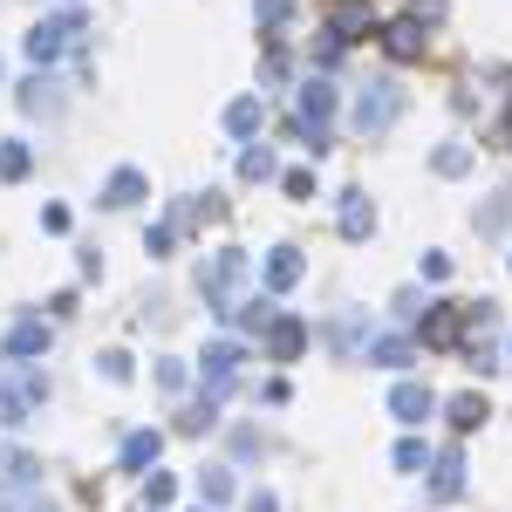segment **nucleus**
<instances>
[{"instance_id": "obj_27", "label": "nucleus", "mask_w": 512, "mask_h": 512, "mask_svg": "<svg viewBox=\"0 0 512 512\" xmlns=\"http://www.w3.org/2000/svg\"><path fill=\"white\" fill-rule=\"evenodd\" d=\"M171 239H178V226H171V219H164V226H151V239H144V246H151V260H164V253H171Z\"/></svg>"}, {"instance_id": "obj_31", "label": "nucleus", "mask_w": 512, "mask_h": 512, "mask_svg": "<svg viewBox=\"0 0 512 512\" xmlns=\"http://www.w3.org/2000/svg\"><path fill=\"white\" fill-rule=\"evenodd\" d=\"M0 512H48V499H35V492H21V499H0Z\"/></svg>"}, {"instance_id": "obj_14", "label": "nucleus", "mask_w": 512, "mask_h": 512, "mask_svg": "<svg viewBox=\"0 0 512 512\" xmlns=\"http://www.w3.org/2000/svg\"><path fill=\"white\" fill-rule=\"evenodd\" d=\"M35 458H28V451H0V485H7V492H35Z\"/></svg>"}, {"instance_id": "obj_28", "label": "nucleus", "mask_w": 512, "mask_h": 512, "mask_svg": "<svg viewBox=\"0 0 512 512\" xmlns=\"http://www.w3.org/2000/svg\"><path fill=\"white\" fill-rule=\"evenodd\" d=\"M287 7H294V0H260L253 14H260V28H280V21H287Z\"/></svg>"}, {"instance_id": "obj_19", "label": "nucleus", "mask_w": 512, "mask_h": 512, "mask_svg": "<svg viewBox=\"0 0 512 512\" xmlns=\"http://www.w3.org/2000/svg\"><path fill=\"white\" fill-rule=\"evenodd\" d=\"M369 362H383V369H410V342H403V335H376V342H369Z\"/></svg>"}, {"instance_id": "obj_20", "label": "nucleus", "mask_w": 512, "mask_h": 512, "mask_svg": "<svg viewBox=\"0 0 512 512\" xmlns=\"http://www.w3.org/2000/svg\"><path fill=\"white\" fill-rule=\"evenodd\" d=\"M198 499H205V506H226V499H233V472H226V465L198 472Z\"/></svg>"}, {"instance_id": "obj_6", "label": "nucleus", "mask_w": 512, "mask_h": 512, "mask_svg": "<svg viewBox=\"0 0 512 512\" xmlns=\"http://www.w3.org/2000/svg\"><path fill=\"white\" fill-rule=\"evenodd\" d=\"M431 410H437V396L424 390V383H396V390H390V417H396V424H424Z\"/></svg>"}, {"instance_id": "obj_8", "label": "nucleus", "mask_w": 512, "mask_h": 512, "mask_svg": "<svg viewBox=\"0 0 512 512\" xmlns=\"http://www.w3.org/2000/svg\"><path fill=\"white\" fill-rule=\"evenodd\" d=\"M35 355H48V321H14V335H7V362H35Z\"/></svg>"}, {"instance_id": "obj_17", "label": "nucleus", "mask_w": 512, "mask_h": 512, "mask_svg": "<svg viewBox=\"0 0 512 512\" xmlns=\"http://www.w3.org/2000/svg\"><path fill=\"white\" fill-rule=\"evenodd\" d=\"M472 226H478L485 239L506 233V226H512V192H492V205H485V212H472Z\"/></svg>"}, {"instance_id": "obj_18", "label": "nucleus", "mask_w": 512, "mask_h": 512, "mask_svg": "<svg viewBox=\"0 0 512 512\" xmlns=\"http://www.w3.org/2000/svg\"><path fill=\"white\" fill-rule=\"evenodd\" d=\"M28 403H35L28 383H21V390H14V383H0V424H7V431H14V424H28Z\"/></svg>"}, {"instance_id": "obj_4", "label": "nucleus", "mask_w": 512, "mask_h": 512, "mask_svg": "<svg viewBox=\"0 0 512 512\" xmlns=\"http://www.w3.org/2000/svg\"><path fill=\"white\" fill-rule=\"evenodd\" d=\"M76 35H82V14H55V21H41L35 35H28V62H35V69H48V62H55V55H62Z\"/></svg>"}, {"instance_id": "obj_9", "label": "nucleus", "mask_w": 512, "mask_h": 512, "mask_svg": "<svg viewBox=\"0 0 512 512\" xmlns=\"http://www.w3.org/2000/svg\"><path fill=\"white\" fill-rule=\"evenodd\" d=\"M342 239H369L376 233V205H369V192H342Z\"/></svg>"}, {"instance_id": "obj_5", "label": "nucleus", "mask_w": 512, "mask_h": 512, "mask_svg": "<svg viewBox=\"0 0 512 512\" xmlns=\"http://www.w3.org/2000/svg\"><path fill=\"white\" fill-rule=\"evenodd\" d=\"M239 362H246V349L239 342H212V349L198 355V376H205V390H226L239 376Z\"/></svg>"}, {"instance_id": "obj_16", "label": "nucleus", "mask_w": 512, "mask_h": 512, "mask_svg": "<svg viewBox=\"0 0 512 512\" xmlns=\"http://www.w3.org/2000/svg\"><path fill=\"white\" fill-rule=\"evenodd\" d=\"M219 396H226V390H205L198 403H185V417H178V431H212V424H219Z\"/></svg>"}, {"instance_id": "obj_7", "label": "nucleus", "mask_w": 512, "mask_h": 512, "mask_svg": "<svg viewBox=\"0 0 512 512\" xmlns=\"http://www.w3.org/2000/svg\"><path fill=\"white\" fill-rule=\"evenodd\" d=\"M144 192H151V178H144V171H130V164L103 178V205H110V212H123V205H137Z\"/></svg>"}, {"instance_id": "obj_3", "label": "nucleus", "mask_w": 512, "mask_h": 512, "mask_svg": "<svg viewBox=\"0 0 512 512\" xmlns=\"http://www.w3.org/2000/svg\"><path fill=\"white\" fill-rule=\"evenodd\" d=\"M328 123H335V82L308 76V82H301V130H294V137H301L315 158L328 151Z\"/></svg>"}, {"instance_id": "obj_25", "label": "nucleus", "mask_w": 512, "mask_h": 512, "mask_svg": "<svg viewBox=\"0 0 512 512\" xmlns=\"http://www.w3.org/2000/svg\"><path fill=\"white\" fill-rule=\"evenodd\" d=\"M171 492H178V485H171L164 472H151V478H144V506H171Z\"/></svg>"}, {"instance_id": "obj_33", "label": "nucleus", "mask_w": 512, "mask_h": 512, "mask_svg": "<svg viewBox=\"0 0 512 512\" xmlns=\"http://www.w3.org/2000/svg\"><path fill=\"white\" fill-rule=\"evenodd\" d=\"M246 512H280V499H274V492H253V499H246Z\"/></svg>"}, {"instance_id": "obj_23", "label": "nucleus", "mask_w": 512, "mask_h": 512, "mask_svg": "<svg viewBox=\"0 0 512 512\" xmlns=\"http://www.w3.org/2000/svg\"><path fill=\"white\" fill-rule=\"evenodd\" d=\"M451 424L458 431H478L485 424V396H451Z\"/></svg>"}, {"instance_id": "obj_21", "label": "nucleus", "mask_w": 512, "mask_h": 512, "mask_svg": "<svg viewBox=\"0 0 512 512\" xmlns=\"http://www.w3.org/2000/svg\"><path fill=\"white\" fill-rule=\"evenodd\" d=\"M431 171L437 178H465V171H472V151H465V144H444V151L431 158Z\"/></svg>"}, {"instance_id": "obj_29", "label": "nucleus", "mask_w": 512, "mask_h": 512, "mask_svg": "<svg viewBox=\"0 0 512 512\" xmlns=\"http://www.w3.org/2000/svg\"><path fill=\"white\" fill-rule=\"evenodd\" d=\"M103 376H110V383H130V355L110 349V355H103Z\"/></svg>"}, {"instance_id": "obj_13", "label": "nucleus", "mask_w": 512, "mask_h": 512, "mask_svg": "<svg viewBox=\"0 0 512 512\" xmlns=\"http://www.w3.org/2000/svg\"><path fill=\"white\" fill-rule=\"evenodd\" d=\"M158 451H164V437H158V431H130V437H123V472H144V465H158Z\"/></svg>"}, {"instance_id": "obj_12", "label": "nucleus", "mask_w": 512, "mask_h": 512, "mask_svg": "<svg viewBox=\"0 0 512 512\" xmlns=\"http://www.w3.org/2000/svg\"><path fill=\"white\" fill-rule=\"evenodd\" d=\"M260 123H267V103H260V96H233V103H226V130H233V137H253Z\"/></svg>"}, {"instance_id": "obj_1", "label": "nucleus", "mask_w": 512, "mask_h": 512, "mask_svg": "<svg viewBox=\"0 0 512 512\" xmlns=\"http://www.w3.org/2000/svg\"><path fill=\"white\" fill-rule=\"evenodd\" d=\"M246 274H253V260L239 253V246H219L212 260H205V274H198V287H205V308L226 321L239 315V287H246Z\"/></svg>"}, {"instance_id": "obj_32", "label": "nucleus", "mask_w": 512, "mask_h": 512, "mask_svg": "<svg viewBox=\"0 0 512 512\" xmlns=\"http://www.w3.org/2000/svg\"><path fill=\"white\" fill-rule=\"evenodd\" d=\"M280 185H287V198H308V192H315V178H308V171H287Z\"/></svg>"}, {"instance_id": "obj_26", "label": "nucleus", "mask_w": 512, "mask_h": 512, "mask_svg": "<svg viewBox=\"0 0 512 512\" xmlns=\"http://www.w3.org/2000/svg\"><path fill=\"white\" fill-rule=\"evenodd\" d=\"M0 178H28V151H21V144L0 151Z\"/></svg>"}, {"instance_id": "obj_2", "label": "nucleus", "mask_w": 512, "mask_h": 512, "mask_svg": "<svg viewBox=\"0 0 512 512\" xmlns=\"http://www.w3.org/2000/svg\"><path fill=\"white\" fill-rule=\"evenodd\" d=\"M396 117H403V89H396V76H369L362 89H355V110H349L355 137H383Z\"/></svg>"}, {"instance_id": "obj_11", "label": "nucleus", "mask_w": 512, "mask_h": 512, "mask_svg": "<svg viewBox=\"0 0 512 512\" xmlns=\"http://www.w3.org/2000/svg\"><path fill=\"white\" fill-rule=\"evenodd\" d=\"M301 342H308V328H301L294 315L267 321V355H274V362H294V355H301Z\"/></svg>"}, {"instance_id": "obj_30", "label": "nucleus", "mask_w": 512, "mask_h": 512, "mask_svg": "<svg viewBox=\"0 0 512 512\" xmlns=\"http://www.w3.org/2000/svg\"><path fill=\"white\" fill-rule=\"evenodd\" d=\"M158 390H185V362H158Z\"/></svg>"}, {"instance_id": "obj_24", "label": "nucleus", "mask_w": 512, "mask_h": 512, "mask_svg": "<svg viewBox=\"0 0 512 512\" xmlns=\"http://www.w3.org/2000/svg\"><path fill=\"white\" fill-rule=\"evenodd\" d=\"M424 465H431V451H424L417 437H403V444H396V472H403V478H417Z\"/></svg>"}, {"instance_id": "obj_15", "label": "nucleus", "mask_w": 512, "mask_h": 512, "mask_svg": "<svg viewBox=\"0 0 512 512\" xmlns=\"http://www.w3.org/2000/svg\"><path fill=\"white\" fill-rule=\"evenodd\" d=\"M465 492V458L458 451H444L437 458V472H431V499H458Z\"/></svg>"}, {"instance_id": "obj_22", "label": "nucleus", "mask_w": 512, "mask_h": 512, "mask_svg": "<svg viewBox=\"0 0 512 512\" xmlns=\"http://www.w3.org/2000/svg\"><path fill=\"white\" fill-rule=\"evenodd\" d=\"M239 178H274V151L267 144H246L239 151Z\"/></svg>"}, {"instance_id": "obj_10", "label": "nucleus", "mask_w": 512, "mask_h": 512, "mask_svg": "<svg viewBox=\"0 0 512 512\" xmlns=\"http://www.w3.org/2000/svg\"><path fill=\"white\" fill-rule=\"evenodd\" d=\"M301 274H308L301 246H274V253H267V287H274V294H287V287H294Z\"/></svg>"}]
</instances>
